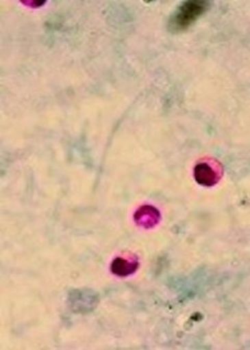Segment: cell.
Returning <instances> with one entry per match:
<instances>
[{"instance_id": "cell-1", "label": "cell", "mask_w": 250, "mask_h": 350, "mask_svg": "<svg viewBox=\"0 0 250 350\" xmlns=\"http://www.w3.org/2000/svg\"><path fill=\"white\" fill-rule=\"evenodd\" d=\"M209 9L205 1H187L182 3L170 18L169 27L174 33L186 31Z\"/></svg>"}]
</instances>
